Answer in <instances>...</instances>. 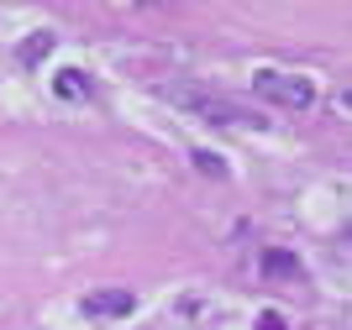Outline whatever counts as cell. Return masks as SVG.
<instances>
[{
	"instance_id": "cell-1",
	"label": "cell",
	"mask_w": 352,
	"mask_h": 330,
	"mask_svg": "<svg viewBox=\"0 0 352 330\" xmlns=\"http://www.w3.org/2000/svg\"><path fill=\"white\" fill-rule=\"evenodd\" d=\"M252 89H258L263 100L284 105V110H310V105H316V89H310V79H300V73L258 69V79H252Z\"/></svg>"
},
{
	"instance_id": "cell-2",
	"label": "cell",
	"mask_w": 352,
	"mask_h": 330,
	"mask_svg": "<svg viewBox=\"0 0 352 330\" xmlns=\"http://www.w3.org/2000/svg\"><path fill=\"white\" fill-rule=\"evenodd\" d=\"M132 288H100V294H85V315L89 320H111V315H132Z\"/></svg>"
},
{
	"instance_id": "cell-3",
	"label": "cell",
	"mask_w": 352,
	"mask_h": 330,
	"mask_svg": "<svg viewBox=\"0 0 352 330\" xmlns=\"http://www.w3.org/2000/svg\"><path fill=\"white\" fill-rule=\"evenodd\" d=\"M47 47H53V37H47V32H37V37H27V43H21V63H37V58H43Z\"/></svg>"
},
{
	"instance_id": "cell-4",
	"label": "cell",
	"mask_w": 352,
	"mask_h": 330,
	"mask_svg": "<svg viewBox=\"0 0 352 330\" xmlns=\"http://www.w3.org/2000/svg\"><path fill=\"white\" fill-rule=\"evenodd\" d=\"M263 268H268V273H294V278H300V262H289L284 252H268V257H263Z\"/></svg>"
},
{
	"instance_id": "cell-5",
	"label": "cell",
	"mask_w": 352,
	"mask_h": 330,
	"mask_svg": "<svg viewBox=\"0 0 352 330\" xmlns=\"http://www.w3.org/2000/svg\"><path fill=\"white\" fill-rule=\"evenodd\" d=\"M195 163H200V168H206V173H226V168H221L216 158H210V152H195Z\"/></svg>"
},
{
	"instance_id": "cell-6",
	"label": "cell",
	"mask_w": 352,
	"mask_h": 330,
	"mask_svg": "<svg viewBox=\"0 0 352 330\" xmlns=\"http://www.w3.org/2000/svg\"><path fill=\"white\" fill-rule=\"evenodd\" d=\"M258 330H289V325H284L279 315H263V320H258Z\"/></svg>"
}]
</instances>
